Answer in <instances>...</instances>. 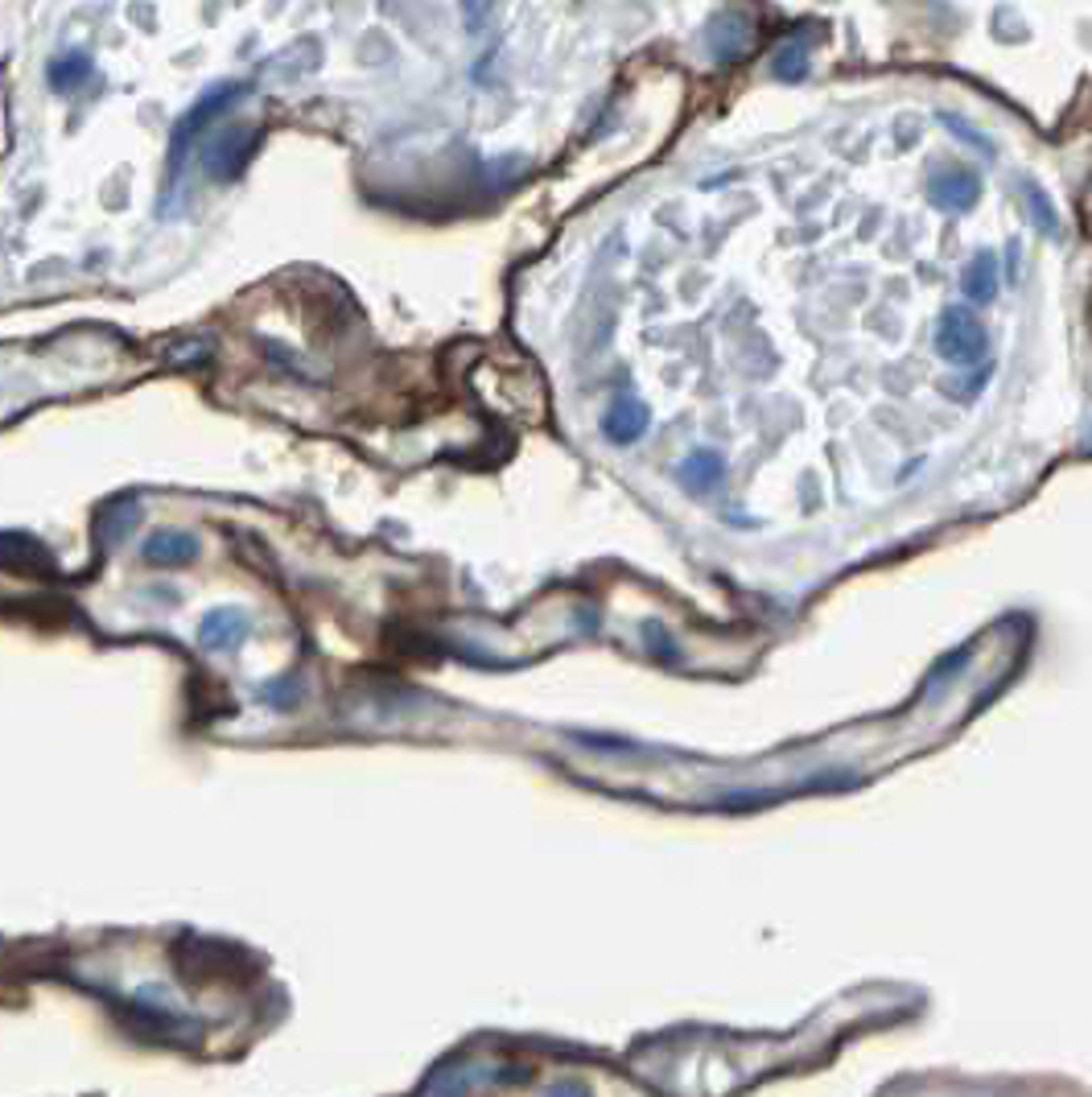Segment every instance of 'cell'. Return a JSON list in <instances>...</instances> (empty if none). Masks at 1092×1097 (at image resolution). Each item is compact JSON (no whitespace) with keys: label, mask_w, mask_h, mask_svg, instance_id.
<instances>
[{"label":"cell","mask_w":1092,"mask_h":1097,"mask_svg":"<svg viewBox=\"0 0 1092 1097\" xmlns=\"http://www.w3.org/2000/svg\"><path fill=\"white\" fill-rule=\"evenodd\" d=\"M243 95V83L240 79H231V83H214L211 91L198 100V104L190 107L186 116L178 120V129H174V140H169V165H174V174H178V165H182V158H186V149L198 140V136L211 129L219 116H227L231 112V104Z\"/></svg>","instance_id":"1"},{"label":"cell","mask_w":1092,"mask_h":1097,"mask_svg":"<svg viewBox=\"0 0 1092 1097\" xmlns=\"http://www.w3.org/2000/svg\"><path fill=\"white\" fill-rule=\"evenodd\" d=\"M936 351H940V359H948L957 368H973V364L986 359L989 351L986 326L969 310H944L936 322Z\"/></svg>","instance_id":"2"},{"label":"cell","mask_w":1092,"mask_h":1097,"mask_svg":"<svg viewBox=\"0 0 1092 1097\" xmlns=\"http://www.w3.org/2000/svg\"><path fill=\"white\" fill-rule=\"evenodd\" d=\"M256 145H260L256 129H223V133H214L207 140L203 165H207V174H211L214 182H227V178H236L243 165L252 161Z\"/></svg>","instance_id":"3"},{"label":"cell","mask_w":1092,"mask_h":1097,"mask_svg":"<svg viewBox=\"0 0 1092 1097\" xmlns=\"http://www.w3.org/2000/svg\"><path fill=\"white\" fill-rule=\"evenodd\" d=\"M928 194L940 211H969L982 198V182L973 169H940L928 182Z\"/></svg>","instance_id":"4"},{"label":"cell","mask_w":1092,"mask_h":1097,"mask_svg":"<svg viewBox=\"0 0 1092 1097\" xmlns=\"http://www.w3.org/2000/svg\"><path fill=\"white\" fill-rule=\"evenodd\" d=\"M705 46H709V54H714L718 62H738L746 54V46H750V26H746L738 13H718V17L709 21Z\"/></svg>","instance_id":"5"},{"label":"cell","mask_w":1092,"mask_h":1097,"mask_svg":"<svg viewBox=\"0 0 1092 1097\" xmlns=\"http://www.w3.org/2000/svg\"><path fill=\"white\" fill-rule=\"evenodd\" d=\"M964 297L973 306H989L998 297V256L993 252H977L969 265H964Z\"/></svg>","instance_id":"6"},{"label":"cell","mask_w":1092,"mask_h":1097,"mask_svg":"<svg viewBox=\"0 0 1092 1097\" xmlns=\"http://www.w3.org/2000/svg\"><path fill=\"white\" fill-rule=\"evenodd\" d=\"M46 79H50V87L58 95H71V91H79L83 83L91 79V58L83 50L58 54L50 62V71H46Z\"/></svg>","instance_id":"7"},{"label":"cell","mask_w":1092,"mask_h":1097,"mask_svg":"<svg viewBox=\"0 0 1092 1097\" xmlns=\"http://www.w3.org/2000/svg\"><path fill=\"white\" fill-rule=\"evenodd\" d=\"M198 553V540L186 533H153L145 540V558L153 565H178Z\"/></svg>","instance_id":"8"},{"label":"cell","mask_w":1092,"mask_h":1097,"mask_svg":"<svg viewBox=\"0 0 1092 1097\" xmlns=\"http://www.w3.org/2000/svg\"><path fill=\"white\" fill-rule=\"evenodd\" d=\"M607 433L614 442H635L643 429H647V409L640 401H614V409L607 413Z\"/></svg>","instance_id":"9"},{"label":"cell","mask_w":1092,"mask_h":1097,"mask_svg":"<svg viewBox=\"0 0 1092 1097\" xmlns=\"http://www.w3.org/2000/svg\"><path fill=\"white\" fill-rule=\"evenodd\" d=\"M721 471H725V462H721L718 450H697V455L685 458L680 479H685V487H693V491H714V483L721 479Z\"/></svg>","instance_id":"10"},{"label":"cell","mask_w":1092,"mask_h":1097,"mask_svg":"<svg viewBox=\"0 0 1092 1097\" xmlns=\"http://www.w3.org/2000/svg\"><path fill=\"white\" fill-rule=\"evenodd\" d=\"M243 632H248V623H243L240 611H214L203 623V640L211 643V648H231V643L243 640Z\"/></svg>","instance_id":"11"},{"label":"cell","mask_w":1092,"mask_h":1097,"mask_svg":"<svg viewBox=\"0 0 1092 1097\" xmlns=\"http://www.w3.org/2000/svg\"><path fill=\"white\" fill-rule=\"evenodd\" d=\"M1022 194H1027V211H1031V219H1035V227H1039L1043 236H1060V214L1051 207V198L1035 182H1022Z\"/></svg>","instance_id":"12"},{"label":"cell","mask_w":1092,"mask_h":1097,"mask_svg":"<svg viewBox=\"0 0 1092 1097\" xmlns=\"http://www.w3.org/2000/svg\"><path fill=\"white\" fill-rule=\"evenodd\" d=\"M940 124H944V129H948V133H957V140H964V145H973V149H977V153H986V158H993V145H989L986 136L977 133V129H973V124H964V120H960V116H953V112H944V116H940Z\"/></svg>","instance_id":"13"},{"label":"cell","mask_w":1092,"mask_h":1097,"mask_svg":"<svg viewBox=\"0 0 1092 1097\" xmlns=\"http://www.w3.org/2000/svg\"><path fill=\"white\" fill-rule=\"evenodd\" d=\"M775 71H779V79H799V75L808 71V58L792 46V50H783L779 58H775Z\"/></svg>","instance_id":"14"},{"label":"cell","mask_w":1092,"mask_h":1097,"mask_svg":"<svg viewBox=\"0 0 1092 1097\" xmlns=\"http://www.w3.org/2000/svg\"><path fill=\"white\" fill-rule=\"evenodd\" d=\"M458 4H462V17H466L470 29H479L491 17V9H495V0H458Z\"/></svg>","instance_id":"15"}]
</instances>
